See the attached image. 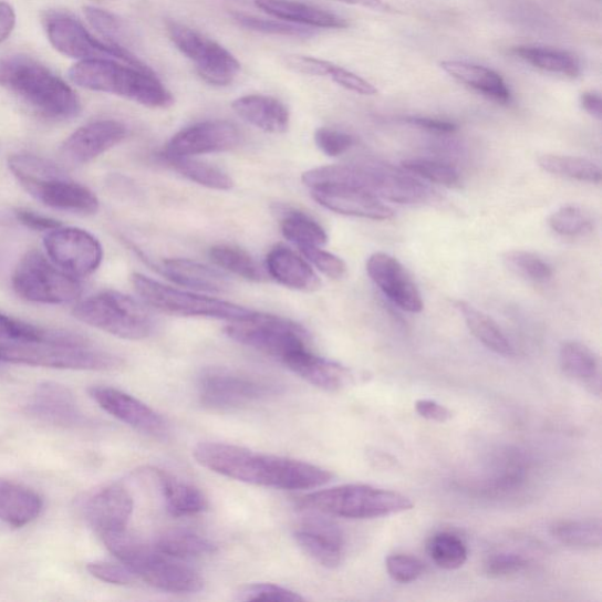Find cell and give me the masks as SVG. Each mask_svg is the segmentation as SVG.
Masks as SVG:
<instances>
[{"label": "cell", "instance_id": "cell-1", "mask_svg": "<svg viewBox=\"0 0 602 602\" xmlns=\"http://www.w3.org/2000/svg\"><path fill=\"white\" fill-rule=\"evenodd\" d=\"M199 465L212 473L251 485L279 489H313L333 479L330 470L286 457L259 454L224 443H201L194 449Z\"/></svg>", "mask_w": 602, "mask_h": 602}, {"label": "cell", "instance_id": "cell-2", "mask_svg": "<svg viewBox=\"0 0 602 602\" xmlns=\"http://www.w3.org/2000/svg\"><path fill=\"white\" fill-rule=\"evenodd\" d=\"M0 86L48 120L69 121L82 111L79 94L29 55H9L0 60Z\"/></svg>", "mask_w": 602, "mask_h": 602}, {"label": "cell", "instance_id": "cell-3", "mask_svg": "<svg viewBox=\"0 0 602 602\" xmlns=\"http://www.w3.org/2000/svg\"><path fill=\"white\" fill-rule=\"evenodd\" d=\"M102 539L113 556L150 587L176 594H193L204 588L201 575L183 560L160 553L127 529Z\"/></svg>", "mask_w": 602, "mask_h": 602}, {"label": "cell", "instance_id": "cell-4", "mask_svg": "<svg viewBox=\"0 0 602 602\" xmlns=\"http://www.w3.org/2000/svg\"><path fill=\"white\" fill-rule=\"evenodd\" d=\"M69 79L80 87L115 94L150 108H167L175 103L153 70L117 61H81L70 69Z\"/></svg>", "mask_w": 602, "mask_h": 602}, {"label": "cell", "instance_id": "cell-5", "mask_svg": "<svg viewBox=\"0 0 602 602\" xmlns=\"http://www.w3.org/2000/svg\"><path fill=\"white\" fill-rule=\"evenodd\" d=\"M9 168L19 184L35 200L51 209L94 215L100 200L90 188L73 180L64 169L42 157L19 154L9 158Z\"/></svg>", "mask_w": 602, "mask_h": 602}, {"label": "cell", "instance_id": "cell-6", "mask_svg": "<svg viewBox=\"0 0 602 602\" xmlns=\"http://www.w3.org/2000/svg\"><path fill=\"white\" fill-rule=\"evenodd\" d=\"M303 183L309 188L320 184H350L398 204L423 203L430 195L429 188L407 172L378 162L312 168L303 175Z\"/></svg>", "mask_w": 602, "mask_h": 602}, {"label": "cell", "instance_id": "cell-7", "mask_svg": "<svg viewBox=\"0 0 602 602\" xmlns=\"http://www.w3.org/2000/svg\"><path fill=\"white\" fill-rule=\"evenodd\" d=\"M310 510L346 519H374L412 510V500L398 492L371 485H343L300 498Z\"/></svg>", "mask_w": 602, "mask_h": 602}, {"label": "cell", "instance_id": "cell-8", "mask_svg": "<svg viewBox=\"0 0 602 602\" xmlns=\"http://www.w3.org/2000/svg\"><path fill=\"white\" fill-rule=\"evenodd\" d=\"M80 322L112 335L142 341L154 331V319L137 300L117 291L94 294L74 307Z\"/></svg>", "mask_w": 602, "mask_h": 602}, {"label": "cell", "instance_id": "cell-9", "mask_svg": "<svg viewBox=\"0 0 602 602\" xmlns=\"http://www.w3.org/2000/svg\"><path fill=\"white\" fill-rule=\"evenodd\" d=\"M198 398L205 407L232 411L277 397L282 392L278 383L226 367L204 370L197 382Z\"/></svg>", "mask_w": 602, "mask_h": 602}, {"label": "cell", "instance_id": "cell-10", "mask_svg": "<svg viewBox=\"0 0 602 602\" xmlns=\"http://www.w3.org/2000/svg\"><path fill=\"white\" fill-rule=\"evenodd\" d=\"M15 293L35 304L63 305L73 303L82 294V284L41 251L27 252L12 274Z\"/></svg>", "mask_w": 602, "mask_h": 602}, {"label": "cell", "instance_id": "cell-11", "mask_svg": "<svg viewBox=\"0 0 602 602\" xmlns=\"http://www.w3.org/2000/svg\"><path fill=\"white\" fill-rule=\"evenodd\" d=\"M0 362L82 371H111L120 369L123 364L116 354L93 347L91 343L81 345L0 343Z\"/></svg>", "mask_w": 602, "mask_h": 602}, {"label": "cell", "instance_id": "cell-12", "mask_svg": "<svg viewBox=\"0 0 602 602\" xmlns=\"http://www.w3.org/2000/svg\"><path fill=\"white\" fill-rule=\"evenodd\" d=\"M232 341L270 355L281 363L291 354L309 350L310 338L303 326L273 314L252 312L225 329Z\"/></svg>", "mask_w": 602, "mask_h": 602}, {"label": "cell", "instance_id": "cell-13", "mask_svg": "<svg viewBox=\"0 0 602 602\" xmlns=\"http://www.w3.org/2000/svg\"><path fill=\"white\" fill-rule=\"evenodd\" d=\"M44 28L52 46L70 59L80 61L112 60L148 70L137 55L107 44L94 37L72 14L64 11H49L43 18Z\"/></svg>", "mask_w": 602, "mask_h": 602}, {"label": "cell", "instance_id": "cell-14", "mask_svg": "<svg viewBox=\"0 0 602 602\" xmlns=\"http://www.w3.org/2000/svg\"><path fill=\"white\" fill-rule=\"evenodd\" d=\"M132 286L146 304L167 314L216 318L236 322V320L247 318L252 313V311L228 303V301L166 287L141 273L132 276Z\"/></svg>", "mask_w": 602, "mask_h": 602}, {"label": "cell", "instance_id": "cell-15", "mask_svg": "<svg viewBox=\"0 0 602 602\" xmlns=\"http://www.w3.org/2000/svg\"><path fill=\"white\" fill-rule=\"evenodd\" d=\"M167 33L175 46L195 64L204 82L215 86L233 83L240 64L230 51L209 37L177 22L167 23Z\"/></svg>", "mask_w": 602, "mask_h": 602}, {"label": "cell", "instance_id": "cell-16", "mask_svg": "<svg viewBox=\"0 0 602 602\" xmlns=\"http://www.w3.org/2000/svg\"><path fill=\"white\" fill-rule=\"evenodd\" d=\"M44 248L56 267L75 278L96 272L104 256L96 237L85 230L63 226L48 232Z\"/></svg>", "mask_w": 602, "mask_h": 602}, {"label": "cell", "instance_id": "cell-17", "mask_svg": "<svg viewBox=\"0 0 602 602\" xmlns=\"http://www.w3.org/2000/svg\"><path fill=\"white\" fill-rule=\"evenodd\" d=\"M240 142V132L236 125L225 121H207L188 126L164 149L163 158H191L200 155L225 153Z\"/></svg>", "mask_w": 602, "mask_h": 602}, {"label": "cell", "instance_id": "cell-18", "mask_svg": "<svg viewBox=\"0 0 602 602\" xmlns=\"http://www.w3.org/2000/svg\"><path fill=\"white\" fill-rule=\"evenodd\" d=\"M312 198L325 209L339 215L388 220L394 212L381 198L350 184H320L309 188Z\"/></svg>", "mask_w": 602, "mask_h": 602}, {"label": "cell", "instance_id": "cell-19", "mask_svg": "<svg viewBox=\"0 0 602 602\" xmlns=\"http://www.w3.org/2000/svg\"><path fill=\"white\" fill-rule=\"evenodd\" d=\"M89 393L100 407L125 425L147 436L159 438L167 435L166 421L159 413L135 398L134 395L107 386H93Z\"/></svg>", "mask_w": 602, "mask_h": 602}, {"label": "cell", "instance_id": "cell-20", "mask_svg": "<svg viewBox=\"0 0 602 602\" xmlns=\"http://www.w3.org/2000/svg\"><path fill=\"white\" fill-rule=\"evenodd\" d=\"M127 135L124 124L117 121H97L89 123L63 143L61 157L70 165L87 164L117 146Z\"/></svg>", "mask_w": 602, "mask_h": 602}, {"label": "cell", "instance_id": "cell-21", "mask_svg": "<svg viewBox=\"0 0 602 602\" xmlns=\"http://www.w3.org/2000/svg\"><path fill=\"white\" fill-rule=\"evenodd\" d=\"M366 269L374 284L394 305L409 313L423 311L422 294L397 259L376 252L369 258Z\"/></svg>", "mask_w": 602, "mask_h": 602}, {"label": "cell", "instance_id": "cell-22", "mask_svg": "<svg viewBox=\"0 0 602 602\" xmlns=\"http://www.w3.org/2000/svg\"><path fill=\"white\" fill-rule=\"evenodd\" d=\"M294 539L307 556L326 569H335L343 561L344 534L331 520L311 517L298 527Z\"/></svg>", "mask_w": 602, "mask_h": 602}, {"label": "cell", "instance_id": "cell-23", "mask_svg": "<svg viewBox=\"0 0 602 602\" xmlns=\"http://www.w3.org/2000/svg\"><path fill=\"white\" fill-rule=\"evenodd\" d=\"M132 513L134 498L121 485L101 489L84 506L86 521L101 537L126 530Z\"/></svg>", "mask_w": 602, "mask_h": 602}, {"label": "cell", "instance_id": "cell-24", "mask_svg": "<svg viewBox=\"0 0 602 602\" xmlns=\"http://www.w3.org/2000/svg\"><path fill=\"white\" fill-rule=\"evenodd\" d=\"M29 412L42 422L63 427H80L86 423L72 392L64 385L43 383L37 386Z\"/></svg>", "mask_w": 602, "mask_h": 602}, {"label": "cell", "instance_id": "cell-25", "mask_svg": "<svg viewBox=\"0 0 602 602\" xmlns=\"http://www.w3.org/2000/svg\"><path fill=\"white\" fill-rule=\"evenodd\" d=\"M282 364L299 375L301 380L329 392L342 391L354 384L355 381L352 370L318 356L310 350L291 354Z\"/></svg>", "mask_w": 602, "mask_h": 602}, {"label": "cell", "instance_id": "cell-26", "mask_svg": "<svg viewBox=\"0 0 602 602\" xmlns=\"http://www.w3.org/2000/svg\"><path fill=\"white\" fill-rule=\"evenodd\" d=\"M442 69L460 84L501 105L510 104L512 94L501 75L486 66L465 61H445Z\"/></svg>", "mask_w": 602, "mask_h": 602}, {"label": "cell", "instance_id": "cell-27", "mask_svg": "<svg viewBox=\"0 0 602 602\" xmlns=\"http://www.w3.org/2000/svg\"><path fill=\"white\" fill-rule=\"evenodd\" d=\"M255 6L280 21L300 27L320 29H345L349 23L344 18L326 10L294 0H255Z\"/></svg>", "mask_w": 602, "mask_h": 602}, {"label": "cell", "instance_id": "cell-28", "mask_svg": "<svg viewBox=\"0 0 602 602\" xmlns=\"http://www.w3.org/2000/svg\"><path fill=\"white\" fill-rule=\"evenodd\" d=\"M267 269L279 284L293 290L314 292L322 286L309 262L282 245L269 252Z\"/></svg>", "mask_w": 602, "mask_h": 602}, {"label": "cell", "instance_id": "cell-29", "mask_svg": "<svg viewBox=\"0 0 602 602\" xmlns=\"http://www.w3.org/2000/svg\"><path fill=\"white\" fill-rule=\"evenodd\" d=\"M232 108L245 122L268 134H284L290 125L288 107L270 96L262 94L243 96L232 103Z\"/></svg>", "mask_w": 602, "mask_h": 602}, {"label": "cell", "instance_id": "cell-30", "mask_svg": "<svg viewBox=\"0 0 602 602\" xmlns=\"http://www.w3.org/2000/svg\"><path fill=\"white\" fill-rule=\"evenodd\" d=\"M43 499L33 489L7 479H0V520L21 529L43 511Z\"/></svg>", "mask_w": 602, "mask_h": 602}, {"label": "cell", "instance_id": "cell-31", "mask_svg": "<svg viewBox=\"0 0 602 602\" xmlns=\"http://www.w3.org/2000/svg\"><path fill=\"white\" fill-rule=\"evenodd\" d=\"M0 343L81 345L90 342L77 333L35 326L0 313Z\"/></svg>", "mask_w": 602, "mask_h": 602}, {"label": "cell", "instance_id": "cell-32", "mask_svg": "<svg viewBox=\"0 0 602 602\" xmlns=\"http://www.w3.org/2000/svg\"><path fill=\"white\" fill-rule=\"evenodd\" d=\"M163 273L177 284L207 293H225L231 289L224 274L209 267L188 259H167L163 262Z\"/></svg>", "mask_w": 602, "mask_h": 602}, {"label": "cell", "instance_id": "cell-33", "mask_svg": "<svg viewBox=\"0 0 602 602\" xmlns=\"http://www.w3.org/2000/svg\"><path fill=\"white\" fill-rule=\"evenodd\" d=\"M156 474L169 515L178 518L190 517L207 510L209 501L198 487L162 469H157Z\"/></svg>", "mask_w": 602, "mask_h": 602}, {"label": "cell", "instance_id": "cell-34", "mask_svg": "<svg viewBox=\"0 0 602 602\" xmlns=\"http://www.w3.org/2000/svg\"><path fill=\"white\" fill-rule=\"evenodd\" d=\"M560 366L570 380L600 395L601 374L596 355L579 342L563 343L560 349Z\"/></svg>", "mask_w": 602, "mask_h": 602}, {"label": "cell", "instance_id": "cell-35", "mask_svg": "<svg viewBox=\"0 0 602 602\" xmlns=\"http://www.w3.org/2000/svg\"><path fill=\"white\" fill-rule=\"evenodd\" d=\"M529 463L518 450H502L494 459L484 480L485 491L491 494H507L515 491L526 480L529 474Z\"/></svg>", "mask_w": 602, "mask_h": 602}, {"label": "cell", "instance_id": "cell-36", "mask_svg": "<svg viewBox=\"0 0 602 602\" xmlns=\"http://www.w3.org/2000/svg\"><path fill=\"white\" fill-rule=\"evenodd\" d=\"M511 53L531 66L567 79H578L581 66L575 56L567 51L543 46L521 45L511 50Z\"/></svg>", "mask_w": 602, "mask_h": 602}, {"label": "cell", "instance_id": "cell-37", "mask_svg": "<svg viewBox=\"0 0 602 602\" xmlns=\"http://www.w3.org/2000/svg\"><path fill=\"white\" fill-rule=\"evenodd\" d=\"M456 308L461 313L468 330L484 346L506 357L515 355L512 344L491 316L466 303V301H457Z\"/></svg>", "mask_w": 602, "mask_h": 602}, {"label": "cell", "instance_id": "cell-38", "mask_svg": "<svg viewBox=\"0 0 602 602\" xmlns=\"http://www.w3.org/2000/svg\"><path fill=\"white\" fill-rule=\"evenodd\" d=\"M154 546L160 553L178 560L199 559L217 552V546L209 539L187 530L166 531Z\"/></svg>", "mask_w": 602, "mask_h": 602}, {"label": "cell", "instance_id": "cell-39", "mask_svg": "<svg viewBox=\"0 0 602 602\" xmlns=\"http://www.w3.org/2000/svg\"><path fill=\"white\" fill-rule=\"evenodd\" d=\"M551 533L560 543L577 550L599 549L602 540L600 519L561 520L551 527Z\"/></svg>", "mask_w": 602, "mask_h": 602}, {"label": "cell", "instance_id": "cell-40", "mask_svg": "<svg viewBox=\"0 0 602 602\" xmlns=\"http://www.w3.org/2000/svg\"><path fill=\"white\" fill-rule=\"evenodd\" d=\"M280 228L282 235L295 247H320L329 240L326 231L313 218L297 210L282 211Z\"/></svg>", "mask_w": 602, "mask_h": 602}, {"label": "cell", "instance_id": "cell-41", "mask_svg": "<svg viewBox=\"0 0 602 602\" xmlns=\"http://www.w3.org/2000/svg\"><path fill=\"white\" fill-rule=\"evenodd\" d=\"M538 164L546 173L578 181L600 184L602 177L596 164L579 157L543 155Z\"/></svg>", "mask_w": 602, "mask_h": 602}, {"label": "cell", "instance_id": "cell-42", "mask_svg": "<svg viewBox=\"0 0 602 602\" xmlns=\"http://www.w3.org/2000/svg\"><path fill=\"white\" fill-rule=\"evenodd\" d=\"M165 160L183 177L199 185L219 191H228L233 187L232 178L215 165L191 158H168Z\"/></svg>", "mask_w": 602, "mask_h": 602}, {"label": "cell", "instance_id": "cell-43", "mask_svg": "<svg viewBox=\"0 0 602 602\" xmlns=\"http://www.w3.org/2000/svg\"><path fill=\"white\" fill-rule=\"evenodd\" d=\"M210 258L217 267L250 281H263L266 272L257 261L241 249L230 245H217L210 250Z\"/></svg>", "mask_w": 602, "mask_h": 602}, {"label": "cell", "instance_id": "cell-44", "mask_svg": "<svg viewBox=\"0 0 602 602\" xmlns=\"http://www.w3.org/2000/svg\"><path fill=\"white\" fill-rule=\"evenodd\" d=\"M427 553L438 568L448 571L464 567L468 557L463 539L450 532L433 536L427 543Z\"/></svg>", "mask_w": 602, "mask_h": 602}, {"label": "cell", "instance_id": "cell-45", "mask_svg": "<svg viewBox=\"0 0 602 602\" xmlns=\"http://www.w3.org/2000/svg\"><path fill=\"white\" fill-rule=\"evenodd\" d=\"M84 13L90 25L104 38V42L132 52L129 48L134 44V38L123 19L106 10L92 7L85 8Z\"/></svg>", "mask_w": 602, "mask_h": 602}, {"label": "cell", "instance_id": "cell-46", "mask_svg": "<svg viewBox=\"0 0 602 602\" xmlns=\"http://www.w3.org/2000/svg\"><path fill=\"white\" fill-rule=\"evenodd\" d=\"M502 259L508 270L525 279L544 281L553 274L549 263L531 252L511 251L507 252Z\"/></svg>", "mask_w": 602, "mask_h": 602}, {"label": "cell", "instance_id": "cell-47", "mask_svg": "<svg viewBox=\"0 0 602 602\" xmlns=\"http://www.w3.org/2000/svg\"><path fill=\"white\" fill-rule=\"evenodd\" d=\"M405 172L433 184L454 187L459 184L457 169L436 160L409 159L403 163Z\"/></svg>", "mask_w": 602, "mask_h": 602}, {"label": "cell", "instance_id": "cell-48", "mask_svg": "<svg viewBox=\"0 0 602 602\" xmlns=\"http://www.w3.org/2000/svg\"><path fill=\"white\" fill-rule=\"evenodd\" d=\"M235 21L242 28L282 37L309 38L314 34L312 29L295 25L284 21H271V19L258 18L248 14H233Z\"/></svg>", "mask_w": 602, "mask_h": 602}, {"label": "cell", "instance_id": "cell-49", "mask_svg": "<svg viewBox=\"0 0 602 602\" xmlns=\"http://www.w3.org/2000/svg\"><path fill=\"white\" fill-rule=\"evenodd\" d=\"M549 224L556 233L567 237L585 233L592 228L590 216L577 206L562 207L550 217Z\"/></svg>", "mask_w": 602, "mask_h": 602}, {"label": "cell", "instance_id": "cell-50", "mask_svg": "<svg viewBox=\"0 0 602 602\" xmlns=\"http://www.w3.org/2000/svg\"><path fill=\"white\" fill-rule=\"evenodd\" d=\"M236 600L297 602L303 601L304 598L289 589L273 585V583H253V585L239 589L236 593Z\"/></svg>", "mask_w": 602, "mask_h": 602}, {"label": "cell", "instance_id": "cell-51", "mask_svg": "<svg viewBox=\"0 0 602 602\" xmlns=\"http://www.w3.org/2000/svg\"><path fill=\"white\" fill-rule=\"evenodd\" d=\"M529 567V561L517 553H497L488 557L484 563V572L489 578L516 575Z\"/></svg>", "mask_w": 602, "mask_h": 602}, {"label": "cell", "instance_id": "cell-52", "mask_svg": "<svg viewBox=\"0 0 602 602\" xmlns=\"http://www.w3.org/2000/svg\"><path fill=\"white\" fill-rule=\"evenodd\" d=\"M314 142L318 148L329 157L342 156L354 145V138L346 132L329 127L318 128Z\"/></svg>", "mask_w": 602, "mask_h": 602}, {"label": "cell", "instance_id": "cell-53", "mask_svg": "<svg viewBox=\"0 0 602 602\" xmlns=\"http://www.w3.org/2000/svg\"><path fill=\"white\" fill-rule=\"evenodd\" d=\"M386 570L394 581L409 583L423 575L424 563L416 557L393 554L386 559Z\"/></svg>", "mask_w": 602, "mask_h": 602}, {"label": "cell", "instance_id": "cell-54", "mask_svg": "<svg viewBox=\"0 0 602 602\" xmlns=\"http://www.w3.org/2000/svg\"><path fill=\"white\" fill-rule=\"evenodd\" d=\"M299 251L309 259L310 262L320 271L332 279H342L345 277L347 267L343 259L324 251L320 247L299 248Z\"/></svg>", "mask_w": 602, "mask_h": 602}, {"label": "cell", "instance_id": "cell-55", "mask_svg": "<svg viewBox=\"0 0 602 602\" xmlns=\"http://www.w3.org/2000/svg\"><path fill=\"white\" fill-rule=\"evenodd\" d=\"M87 571L92 577L112 585H131L137 579V575L122 562L94 561L87 564Z\"/></svg>", "mask_w": 602, "mask_h": 602}, {"label": "cell", "instance_id": "cell-56", "mask_svg": "<svg viewBox=\"0 0 602 602\" xmlns=\"http://www.w3.org/2000/svg\"><path fill=\"white\" fill-rule=\"evenodd\" d=\"M284 65L295 73L312 75V77H329L334 64L313 59V56L288 55L284 59Z\"/></svg>", "mask_w": 602, "mask_h": 602}, {"label": "cell", "instance_id": "cell-57", "mask_svg": "<svg viewBox=\"0 0 602 602\" xmlns=\"http://www.w3.org/2000/svg\"><path fill=\"white\" fill-rule=\"evenodd\" d=\"M329 79L339 86L362 94V96H374V94L378 93V90H376L373 84L362 79L361 75L338 65H333Z\"/></svg>", "mask_w": 602, "mask_h": 602}, {"label": "cell", "instance_id": "cell-58", "mask_svg": "<svg viewBox=\"0 0 602 602\" xmlns=\"http://www.w3.org/2000/svg\"><path fill=\"white\" fill-rule=\"evenodd\" d=\"M14 215L19 222L23 224L25 228L34 231L50 232L63 226L60 220L35 214L28 209H17Z\"/></svg>", "mask_w": 602, "mask_h": 602}, {"label": "cell", "instance_id": "cell-59", "mask_svg": "<svg viewBox=\"0 0 602 602\" xmlns=\"http://www.w3.org/2000/svg\"><path fill=\"white\" fill-rule=\"evenodd\" d=\"M416 411L421 417L432 422L446 423L452 418V412L435 401H418Z\"/></svg>", "mask_w": 602, "mask_h": 602}, {"label": "cell", "instance_id": "cell-60", "mask_svg": "<svg viewBox=\"0 0 602 602\" xmlns=\"http://www.w3.org/2000/svg\"><path fill=\"white\" fill-rule=\"evenodd\" d=\"M404 122L408 125L416 126L429 132H435V134H455L458 129V126L455 123L447 121L428 118V117H406Z\"/></svg>", "mask_w": 602, "mask_h": 602}, {"label": "cell", "instance_id": "cell-61", "mask_svg": "<svg viewBox=\"0 0 602 602\" xmlns=\"http://www.w3.org/2000/svg\"><path fill=\"white\" fill-rule=\"evenodd\" d=\"M15 27V12L7 2H0V44L8 40Z\"/></svg>", "mask_w": 602, "mask_h": 602}, {"label": "cell", "instance_id": "cell-62", "mask_svg": "<svg viewBox=\"0 0 602 602\" xmlns=\"http://www.w3.org/2000/svg\"><path fill=\"white\" fill-rule=\"evenodd\" d=\"M580 105L585 110L589 115L596 120H601L602 116V101L600 94L595 92H585L581 94Z\"/></svg>", "mask_w": 602, "mask_h": 602}, {"label": "cell", "instance_id": "cell-63", "mask_svg": "<svg viewBox=\"0 0 602 602\" xmlns=\"http://www.w3.org/2000/svg\"><path fill=\"white\" fill-rule=\"evenodd\" d=\"M336 2L380 12H388L391 10L385 0H336Z\"/></svg>", "mask_w": 602, "mask_h": 602}]
</instances>
